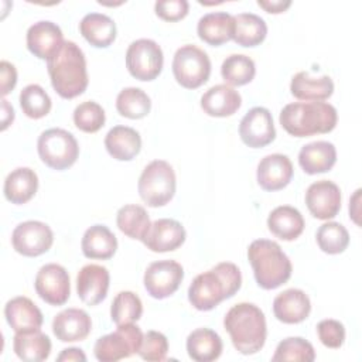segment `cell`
I'll list each match as a JSON object with an SVG mask.
<instances>
[{
	"label": "cell",
	"instance_id": "cell-27",
	"mask_svg": "<svg viewBox=\"0 0 362 362\" xmlns=\"http://www.w3.org/2000/svg\"><path fill=\"white\" fill-rule=\"evenodd\" d=\"M197 33L204 42L222 45L233 38V16L226 11L208 13L199 18Z\"/></svg>",
	"mask_w": 362,
	"mask_h": 362
},
{
	"label": "cell",
	"instance_id": "cell-44",
	"mask_svg": "<svg viewBox=\"0 0 362 362\" xmlns=\"http://www.w3.org/2000/svg\"><path fill=\"white\" fill-rule=\"evenodd\" d=\"M317 334L321 344L327 348L338 349L345 341V328L342 322L337 320H322L317 325Z\"/></svg>",
	"mask_w": 362,
	"mask_h": 362
},
{
	"label": "cell",
	"instance_id": "cell-8",
	"mask_svg": "<svg viewBox=\"0 0 362 362\" xmlns=\"http://www.w3.org/2000/svg\"><path fill=\"white\" fill-rule=\"evenodd\" d=\"M173 74L182 88L197 89L209 79L211 59L204 49L185 44L174 54Z\"/></svg>",
	"mask_w": 362,
	"mask_h": 362
},
{
	"label": "cell",
	"instance_id": "cell-25",
	"mask_svg": "<svg viewBox=\"0 0 362 362\" xmlns=\"http://www.w3.org/2000/svg\"><path fill=\"white\" fill-rule=\"evenodd\" d=\"M107 153L119 161L133 160L141 148V137L137 130L129 126H115L105 137Z\"/></svg>",
	"mask_w": 362,
	"mask_h": 362
},
{
	"label": "cell",
	"instance_id": "cell-31",
	"mask_svg": "<svg viewBox=\"0 0 362 362\" xmlns=\"http://www.w3.org/2000/svg\"><path fill=\"white\" fill-rule=\"evenodd\" d=\"M38 189V177L30 167L13 170L4 180V195L16 205L28 202Z\"/></svg>",
	"mask_w": 362,
	"mask_h": 362
},
{
	"label": "cell",
	"instance_id": "cell-23",
	"mask_svg": "<svg viewBox=\"0 0 362 362\" xmlns=\"http://www.w3.org/2000/svg\"><path fill=\"white\" fill-rule=\"evenodd\" d=\"M240 93L226 83H219L209 88L201 96L202 110L212 117L232 116L240 107Z\"/></svg>",
	"mask_w": 362,
	"mask_h": 362
},
{
	"label": "cell",
	"instance_id": "cell-45",
	"mask_svg": "<svg viewBox=\"0 0 362 362\" xmlns=\"http://www.w3.org/2000/svg\"><path fill=\"white\" fill-rule=\"evenodd\" d=\"M189 4L187 0H161L156 1V14L164 21H178L188 14Z\"/></svg>",
	"mask_w": 362,
	"mask_h": 362
},
{
	"label": "cell",
	"instance_id": "cell-1",
	"mask_svg": "<svg viewBox=\"0 0 362 362\" xmlns=\"http://www.w3.org/2000/svg\"><path fill=\"white\" fill-rule=\"evenodd\" d=\"M240 286L242 274L239 267L235 263L222 262L192 280L188 288V300L194 308L209 311L223 300L233 297Z\"/></svg>",
	"mask_w": 362,
	"mask_h": 362
},
{
	"label": "cell",
	"instance_id": "cell-10",
	"mask_svg": "<svg viewBox=\"0 0 362 362\" xmlns=\"http://www.w3.org/2000/svg\"><path fill=\"white\" fill-rule=\"evenodd\" d=\"M164 57L161 47L148 38L133 41L126 51V66L139 81H153L163 69Z\"/></svg>",
	"mask_w": 362,
	"mask_h": 362
},
{
	"label": "cell",
	"instance_id": "cell-20",
	"mask_svg": "<svg viewBox=\"0 0 362 362\" xmlns=\"http://www.w3.org/2000/svg\"><path fill=\"white\" fill-rule=\"evenodd\" d=\"M92 329L90 317L85 310L66 308L52 320V332L61 342L83 341Z\"/></svg>",
	"mask_w": 362,
	"mask_h": 362
},
{
	"label": "cell",
	"instance_id": "cell-12",
	"mask_svg": "<svg viewBox=\"0 0 362 362\" xmlns=\"http://www.w3.org/2000/svg\"><path fill=\"white\" fill-rule=\"evenodd\" d=\"M54 242L51 228L41 221H25L18 223L11 235L14 250L27 257H35L49 250Z\"/></svg>",
	"mask_w": 362,
	"mask_h": 362
},
{
	"label": "cell",
	"instance_id": "cell-32",
	"mask_svg": "<svg viewBox=\"0 0 362 362\" xmlns=\"http://www.w3.org/2000/svg\"><path fill=\"white\" fill-rule=\"evenodd\" d=\"M223 344L221 337L209 328H197L187 338V352L192 361L211 362L221 356Z\"/></svg>",
	"mask_w": 362,
	"mask_h": 362
},
{
	"label": "cell",
	"instance_id": "cell-3",
	"mask_svg": "<svg viewBox=\"0 0 362 362\" xmlns=\"http://www.w3.org/2000/svg\"><path fill=\"white\" fill-rule=\"evenodd\" d=\"M223 327L228 331L235 349L243 355L259 352L266 342V318L263 311L253 303L235 304L226 313Z\"/></svg>",
	"mask_w": 362,
	"mask_h": 362
},
{
	"label": "cell",
	"instance_id": "cell-37",
	"mask_svg": "<svg viewBox=\"0 0 362 362\" xmlns=\"http://www.w3.org/2000/svg\"><path fill=\"white\" fill-rule=\"evenodd\" d=\"M117 112L127 119H143L151 109L148 95L140 88H124L116 98Z\"/></svg>",
	"mask_w": 362,
	"mask_h": 362
},
{
	"label": "cell",
	"instance_id": "cell-36",
	"mask_svg": "<svg viewBox=\"0 0 362 362\" xmlns=\"http://www.w3.org/2000/svg\"><path fill=\"white\" fill-rule=\"evenodd\" d=\"M221 75L226 85L242 86L255 78L256 66L250 57L243 54H232L223 59Z\"/></svg>",
	"mask_w": 362,
	"mask_h": 362
},
{
	"label": "cell",
	"instance_id": "cell-42",
	"mask_svg": "<svg viewBox=\"0 0 362 362\" xmlns=\"http://www.w3.org/2000/svg\"><path fill=\"white\" fill-rule=\"evenodd\" d=\"M105 120L103 107L93 100L82 102L74 110V123L85 133H96L103 127Z\"/></svg>",
	"mask_w": 362,
	"mask_h": 362
},
{
	"label": "cell",
	"instance_id": "cell-2",
	"mask_svg": "<svg viewBox=\"0 0 362 362\" xmlns=\"http://www.w3.org/2000/svg\"><path fill=\"white\" fill-rule=\"evenodd\" d=\"M54 90L64 99H74L88 88L86 59L74 41H64L61 48L47 61Z\"/></svg>",
	"mask_w": 362,
	"mask_h": 362
},
{
	"label": "cell",
	"instance_id": "cell-6",
	"mask_svg": "<svg viewBox=\"0 0 362 362\" xmlns=\"http://www.w3.org/2000/svg\"><path fill=\"white\" fill-rule=\"evenodd\" d=\"M139 195L151 208L164 206L175 194V173L164 160L148 163L139 178Z\"/></svg>",
	"mask_w": 362,
	"mask_h": 362
},
{
	"label": "cell",
	"instance_id": "cell-19",
	"mask_svg": "<svg viewBox=\"0 0 362 362\" xmlns=\"http://www.w3.org/2000/svg\"><path fill=\"white\" fill-rule=\"evenodd\" d=\"M256 177L264 191L283 189L293 178V164L284 154H269L259 161Z\"/></svg>",
	"mask_w": 362,
	"mask_h": 362
},
{
	"label": "cell",
	"instance_id": "cell-5",
	"mask_svg": "<svg viewBox=\"0 0 362 362\" xmlns=\"http://www.w3.org/2000/svg\"><path fill=\"white\" fill-rule=\"evenodd\" d=\"M247 259L257 286L264 290L277 288L291 277V262L274 240H253L247 249Z\"/></svg>",
	"mask_w": 362,
	"mask_h": 362
},
{
	"label": "cell",
	"instance_id": "cell-16",
	"mask_svg": "<svg viewBox=\"0 0 362 362\" xmlns=\"http://www.w3.org/2000/svg\"><path fill=\"white\" fill-rule=\"evenodd\" d=\"M109 281L110 274L105 266L86 264L76 276L78 297L88 305H96L106 298Z\"/></svg>",
	"mask_w": 362,
	"mask_h": 362
},
{
	"label": "cell",
	"instance_id": "cell-28",
	"mask_svg": "<svg viewBox=\"0 0 362 362\" xmlns=\"http://www.w3.org/2000/svg\"><path fill=\"white\" fill-rule=\"evenodd\" d=\"M304 218L298 209L290 205L274 208L267 218L269 230L281 240H294L304 230Z\"/></svg>",
	"mask_w": 362,
	"mask_h": 362
},
{
	"label": "cell",
	"instance_id": "cell-9",
	"mask_svg": "<svg viewBox=\"0 0 362 362\" xmlns=\"http://www.w3.org/2000/svg\"><path fill=\"white\" fill-rule=\"evenodd\" d=\"M143 335L134 322L117 325L115 332L103 335L96 341L93 346L95 358L100 362H116L139 354Z\"/></svg>",
	"mask_w": 362,
	"mask_h": 362
},
{
	"label": "cell",
	"instance_id": "cell-4",
	"mask_svg": "<svg viewBox=\"0 0 362 362\" xmlns=\"http://www.w3.org/2000/svg\"><path fill=\"white\" fill-rule=\"evenodd\" d=\"M279 120L288 134L308 137L332 132L337 126L338 113L327 102H294L281 109Z\"/></svg>",
	"mask_w": 362,
	"mask_h": 362
},
{
	"label": "cell",
	"instance_id": "cell-18",
	"mask_svg": "<svg viewBox=\"0 0 362 362\" xmlns=\"http://www.w3.org/2000/svg\"><path fill=\"white\" fill-rule=\"evenodd\" d=\"M184 226L171 218H161L151 222V226L143 243L156 253H164L178 249L185 242Z\"/></svg>",
	"mask_w": 362,
	"mask_h": 362
},
{
	"label": "cell",
	"instance_id": "cell-39",
	"mask_svg": "<svg viewBox=\"0 0 362 362\" xmlns=\"http://www.w3.org/2000/svg\"><path fill=\"white\" fill-rule=\"evenodd\" d=\"M18 100L23 113L30 119H41L47 116L52 106L48 93L37 83H30L23 88Z\"/></svg>",
	"mask_w": 362,
	"mask_h": 362
},
{
	"label": "cell",
	"instance_id": "cell-11",
	"mask_svg": "<svg viewBox=\"0 0 362 362\" xmlns=\"http://www.w3.org/2000/svg\"><path fill=\"white\" fill-rule=\"evenodd\" d=\"M184 279V269L175 260H158L148 264L144 272V287L157 300L174 294Z\"/></svg>",
	"mask_w": 362,
	"mask_h": 362
},
{
	"label": "cell",
	"instance_id": "cell-47",
	"mask_svg": "<svg viewBox=\"0 0 362 362\" xmlns=\"http://www.w3.org/2000/svg\"><path fill=\"white\" fill-rule=\"evenodd\" d=\"M257 6L264 8L267 13H273V14H279V13H283L286 11L290 6H291V1H283V0H259L257 1Z\"/></svg>",
	"mask_w": 362,
	"mask_h": 362
},
{
	"label": "cell",
	"instance_id": "cell-14",
	"mask_svg": "<svg viewBox=\"0 0 362 362\" xmlns=\"http://www.w3.org/2000/svg\"><path fill=\"white\" fill-rule=\"evenodd\" d=\"M239 136L242 141L252 148L270 144L276 137L270 110L262 106L252 107L239 123Z\"/></svg>",
	"mask_w": 362,
	"mask_h": 362
},
{
	"label": "cell",
	"instance_id": "cell-17",
	"mask_svg": "<svg viewBox=\"0 0 362 362\" xmlns=\"http://www.w3.org/2000/svg\"><path fill=\"white\" fill-rule=\"evenodd\" d=\"M64 44L61 28L48 20H41L27 30V48L40 59H49Z\"/></svg>",
	"mask_w": 362,
	"mask_h": 362
},
{
	"label": "cell",
	"instance_id": "cell-26",
	"mask_svg": "<svg viewBox=\"0 0 362 362\" xmlns=\"http://www.w3.org/2000/svg\"><path fill=\"white\" fill-rule=\"evenodd\" d=\"M291 95L305 102H322L334 92V82L328 75L318 78L311 76L308 72H297L290 83Z\"/></svg>",
	"mask_w": 362,
	"mask_h": 362
},
{
	"label": "cell",
	"instance_id": "cell-13",
	"mask_svg": "<svg viewBox=\"0 0 362 362\" xmlns=\"http://www.w3.org/2000/svg\"><path fill=\"white\" fill-rule=\"evenodd\" d=\"M34 287L41 300L51 305H62L71 294L69 274L64 266L57 263L44 264L34 280Z\"/></svg>",
	"mask_w": 362,
	"mask_h": 362
},
{
	"label": "cell",
	"instance_id": "cell-49",
	"mask_svg": "<svg viewBox=\"0 0 362 362\" xmlns=\"http://www.w3.org/2000/svg\"><path fill=\"white\" fill-rule=\"evenodd\" d=\"M58 361H86L85 354L79 348H66L62 349V352L58 355Z\"/></svg>",
	"mask_w": 362,
	"mask_h": 362
},
{
	"label": "cell",
	"instance_id": "cell-43",
	"mask_svg": "<svg viewBox=\"0 0 362 362\" xmlns=\"http://www.w3.org/2000/svg\"><path fill=\"white\" fill-rule=\"evenodd\" d=\"M168 352L167 337L158 331H147L143 335V342L139 355L144 361H164Z\"/></svg>",
	"mask_w": 362,
	"mask_h": 362
},
{
	"label": "cell",
	"instance_id": "cell-38",
	"mask_svg": "<svg viewBox=\"0 0 362 362\" xmlns=\"http://www.w3.org/2000/svg\"><path fill=\"white\" fill-rule=\"evenodd\" d=\"M143 304L140 297L133 291H120L112 301L110 318L116 325L132 324L140 320Z\"/></svg>",
	"mask_w": 362,
	"mask_h": 362
},
{
	"label": "cell",
	"instance_id": "cell-35",
	"mask_svg": "<svg viewBox=\"0 0 362 362\" xmlns=\"http://www.w3.org/2000/svg\"><path fill=\"white\" fill-rule=\"evenodd\" d=\"M116 223L120 232H123L126 236L141 242L151 226L147 211L136 204L122 206L116 214Z\"/></svg>",
	"mask_w": 362,
	"mask_h": 362
},
{
	"label": "cell",
	"instance_id": "cell-46",
	"mask_svg": "<svg viewBox=\"0 0 362 362\" xmlns=\"http://www.w3.org/2000/svg\"><path fill=\"white\" fill-rule=\"evenodd\" d=\"M0 72H1V95L6 96L14 89L17 83V71H16V66L8 61H1Z\"/></svg>",
	"mask_w": 362,
	"mask_h": 362
},
{
	"label": "cell",
	"instance_id": "cell-41",
	"mask_svg": "<svg viewBox=\"0 0 362 362\" xmlns=\"http://www.w3.org/2000/svg\"><path fill=\"white\" fill-rule=\"evenodd\" d=\"M315 359L314 346L301 337H290L279 342L272 361H301L311 362Z\"/></svg>",
	"mask_w": 362,
	"mask_h": 362
},
{
	"label": "cell",
	"instance_id": "cell-30",
	"mask_svg": "<svg viewBox=\"0 0 362 362\" xmlns=\"http://www.w3.org/2000/svg\"><path fill=\"white\" fill-rule=\"evenodd\" d=\"M82 37L96 48L109 47L116 38L115 21L102 13H88L79 23Z\"/></svg>",
	"mask_w": 362,
	"mask_h": 362
},
{
	"label": "cell",
	"instance_id": "cell-22",
	"mask_svg": "<svg viewBox=\"0 0 362 362\" xmlns=\"http://www.w3.org/2000/svg\"><path fill=\"white\" fill-rule=\"evenodd\" d=\"M4 315L8 325L16 332L37 331L42 325L41 310L28 297H14L6 303Z\"/></svg>",
	"mask_w": 362,
	"mask_h": 362
},
{
	"label": "cell",
	"instance_id": "cell-21",
	"mask_svg": "<svg viewBox=\"0 0 362 362\" xmlns=\"http://www.w3.org/2000/svg\"><path fill=\"white\" fill-rule=\"evenodd\" d=\"M311 311L308 296L300 288H287L273 300L274 317L284 324H298Z\"/></svg>",
	"mask_w": 362,
	"mask_h": 362
},
{
	"label": "cell",
	"instance_id": "cell-29",
	"mask_svg": "<svg viewBox=\"0 0 362 362\" xmlns=\"http://www.w3.org/2000/svg\"><path fill=\"white\" fill-rule=\"evenodd\" d=\"M82 253L88 259H110L117 249V239L105 225H92L82 236Z\"/></svg>",
	"mask_w": 362,
	"mask_h": 362
},
{
	"label": "cell",
	"instance_id": "cell-7",
	"mask_svg": "<svg viewBox=\"0 0 362 362\" xmlns=\"http://www.w3.org/2000/svg\"><path fill=\"white\" fill-rule=\"evenodd\" d=\"M37 150L42 163L57 171L74 165L79 156V146L74 134L59 127L42 132L37 141Z\"/></svg>",
	"mask_w": 362,
	"mask_h": 362
},
{
	"label": "cell",
	"instance_id": "cell-24",
	"mask_svg": "<svg viewBox=\"0 0 362 362\" xmlns=\"http://www.w3.org/2000/svg\"><path fill=\"white\" fill-rule=\"evenodd\" d=\"M337 163L335 146L329 141L318 140L301 147L298 153V164L304 173L313 175L329 171Z\"/></svg>",
	"mask_w": 362,
	"mask_h": 362
},
{
	"label": "cell",
	"instance_id": "cell-48",
	"mask_svg": "<svg viewBox=\"0 0 362 362\" xmlns=\"http://www.w3.org/2000/svg\"><path fill=\"white\" fill-rule=\"evenodd\" d=\"M1 130H6L14 120V109L6 99L1 100Z\"/></svg>",
	"mask_w": 362,
	"mask_h": 362
},
{
	"label": "cell",
	"instance_id": "cell-33",
	"mask_svg": "<svg viewBox=\"0 0 362 362\" xmlns=\"http://www.w3.org/2000/svg\"><path fill=\"white\" fill-rule=\"evenodd\" d=\"M13 349L23 361L41 362L45 361L51 354V341L48 335L40 329L16 332L13 338Z\"/></svg>",
	"mask_w": 362,
	"mask_h": 362
},
{
	"label": "cell",
	"instance_id": "cell-50",
	"mask_svg": "<svg viewBox=\"0 0 362 362\" xmlns=\"http://www.w3.org/2000/svg\"><path fill=\"white\" fill-rule=\"evenodd\" d=\"M359 194H361V189H356L355 191V194H354V197H352V199L349 201V214H351V216H352V219H354V222L356 223V225H359V221H358V211H356V206H358V202H359Z\"/></svg>",
	"mask_w": 362,
	"mask_h": 362
},
{
	"label": "cell",
	"instance_id": "cell-34",
	"mask_svg": "<svg viewBox=\"0 0 362 362\" xmlns=\"http://www.w3.org/2000/svg\"><path fill=\"white\" fill-rule=\"evenodd\" d=\"M267 25L262 17L253 13L233 16V41L240 47H256L264 41Z\"/></svg>",
	"mask_w": 362,
	"mask_h": 362
},
{
	"label": "cell",
	"instance_id": "cell-40",
	"mask_svg": "<svg viewBox=\"0 0 362 362\" xmlns=\"http://www.w3.org/2000/svg\"><path fill=\"white\" fill-rule=\"evenodd\" d=\"M315 239L320 249L328 255L342 253L349 245V233L346 228L338 222L322 223L317 230Z\"/></svg>",
	"mask_w": 362,
	"mask_h": 362
},
{
	"label": "cell",
	"instance_id": "cell-15",
	"mask_svg": "<svg viewBox=\"0 0 362 362\" xmlns=\"http://www.w3.org/2000/svg\"><path fill=\"white\" fill-rule=\"evenodd\" d=\"M305 204L314 218L332 219L341 209V189L329 180L315 181L305 191Z\"/></svg>",
	"mask_w": 362,
	"mask_h": 362
}]
</instances>
